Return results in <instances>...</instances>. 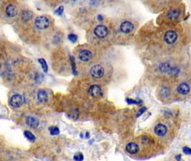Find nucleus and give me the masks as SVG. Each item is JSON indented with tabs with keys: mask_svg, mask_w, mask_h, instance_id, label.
<instances>
[{
	"mask_svg": "<svg viewBox=\"0 0 191 161\" xmlns=\"http://www.w3.org/2000/svg\"><path fill=\"white\" fill-rule=\"evenodd\" d=\"M183 152L186 154V155H190L191 154V150L189 148H188V147H183Z\"/></svg>",
	"mask_w": 191,
	"mask_h": 161,
	"instance_id": "b1692460",
	"label": "nucleus"
},
{
	"mask_svg": "<svg viewBox=\"0 0 191 161\" xmlns=\"http://www.w3.org/2000/svg\"><path fill=\"white\" fill-rule=\"evenodd\" d=\"M180 12L179 9H171L169 10L167 14V18L170 20H176L179 18Z\"/></svg>",
	"mask_w": 191,
	"mask_h": 161,
	"instance_id": "1a4fd4ad",
	"label": "nucleus"
},
{
	"mask_svg": "<svg viewBox=\"0 0 191 161\" xmlns=\"http://www.w3.org/2000/svg\"><path fill=\"white\" fill-rule=\"evenodd\" d=\"M74 159L75 161H83L84 159V156L80 153H78L75 154L74 157Z\"/></svg>",
	"mask_w": 191,
	"mask_h": 161,
	"instance_id": "412c9836",
	"label": "nucleus"
},
{
	"mask_svg": "<svg viewBox=\"0 0 191 161\" xmlns=\"http://www.w3.org/2000/svg\"><path fill=\"white\" fill-rule=\"evenodd\" d=\"M178 92L182 95H187L190 91V87L188 84L183 83L181 84L177 88Z\"/></svg>",
	"mask_w": 191,
	"mask_h": 161,
	"instance_id": "4468645a",
	"label": "nucleus"
},
{
	"mask_svg": "<svg viewBox=\"0 0 191 161\" xmlns=\"http://www.w3.org/2000/svg\"><path fill=\"white\" fill-rule=\"evenodd\" d=\"M72 1H76V0H72Z\"/></svg>",
	"mask_w": 191,
	"mask_h": 161,
	"instance_id": "bb28decb",
	"label": "nucleus"
},
{
	"mask_svg": "<svg viewBox=\"0 0 191 161\" xmlns=\"http://www.w3.org/2000/svg\"><path fill=\"white\" fill-rule=\"evenodd\" d=\"M177 38V34L173 30H168L165 33L164 39L168 44H173L176 42Z\"/></svg>",
	"mask_w": 191,
	"mask_h": 161,
	"instance_id": "20e7f679",
	"label": "nucleus"
},
{
	"mask_svg": "<svg viewBox=\"0 0 191 161\" xmlns=\"http://www.w3.org/2000/svg\"><path fill=\"white\" fill-rule=\"evenodd\" d=\"M24 134L25 137L28 139V140H29L31 142L34 143L36 141V137L31 131L25 130L24 131Z\"/></svg>",
	"mask_w": 191,
	"mask_h": 161,
	"instance_id": "a211bd4d",
	"label": "nucleus"
},
{
	"mask_svg": "<svg viewBox=\"0 0 191 161\" xmlns=\"http://www.w3.org/2000/svg\"><path fill=\"white\" fill-rule=\"evenodd\" d=\"M37 98L39 102L45 103L48 100V94L44 89H39L37 93Z\"/></svg>",
	"mask_w": 191,
	"mask_h": 161,
	"instance_id": "f8f14e48",
	"label": "nucleus"
},
{
	"mask_svg": "<svg viewBox=\"0 0 191 161\" xmlns=\"http://www.w3.org/2000/svg\"><path fill=\"white\" fill-rule=\"evenodd\" d=\"M68 39L72 43H75L78 39V37L75 34H70L68 36Z\"/></svg>",
	"mask_w": 191,
	"mask_h": 161,
	"instance_id": "5701e85b",
	"label": "nucleus"
},
{
	"mask_svg": "<svg viewBox=\"0 0 191 161\" xmlns=\"http://www.w3.org/2000/svg\"><path fill=\"white\" fill-rule=\"evenodd\" d=\"M23 104V98L20 95L16 94L12 96L10 100V104L12 107L18 108Z\"/></svg>",
	"mask_w": 191,
	"mask_h": 161,
	"instance_id": "423d86ee",
	"label": "nucleus"
},
{
	"mask_svg": "<svg viewBox=\"0 0 191 161\" xmlns=\"http://www.w3.org/2000/svg\"><path fill=\"white\" fill-rule=\"evenodd\" d=\"M154 131L155 134L159 136H163L167 132V128L162 124H159L156 125L154 128Z\"/></svg>",
	"mask_w": 191,
	"mask_h": 161,
	"instance_id": "9d476101",
	"label": "nucleus"
},
{
	"mask_svg": "<svg viewBox=\"0 0 191 161\" xmlns=\"http://www.w3.org/2000/svg\"><path fill=\"white\" fill-rule=\"evenodd\" d=\"M159 69L162 72L165 73H173L175 71L176 69H173L171 68L170 65L167 63H161L160 66H159Z\"/></svg>",
	"mask_w": 191,
	"mask_h": 161,
	"instance_id": "dca6fc26",
	"label": "nucleus"
},
{
	"mask_svg": "<svg viewBox=\"0 0 191 161\" xmlns=\"http://www.w3.org/2000/svg\"><path fill=\"white\" fill-rule=\"evenodd\" d=\"M6 15L10 18L15 17L18 14V10L16 6L13 5H9L6 9Z\"/></svg>",
	"mask_w": 191,
	"mask_h": 161,
	"instance_id": "ddd939ff",
	"label": "nucleus"
},
{
	"mask_svg": "<svg viewBox=\"0 0 191 161\" xmlns=\"http://www.w3.org/2000/svg\"><path fill=\"white\" fill-rule=\"evenodd\" d=\"M107 27L103 24L98 25L94 29V34L99 38H104L108 35Z\"/></svg>",
	"mask_w": 191,
	"mask_h": 161,
	"instance_id": "f03ea898",
	"label": "nucleus"
},
{
	"mask_svg": "<svg viewBox=\"0 0 191 161\" xmlns=\"http://www.w3.org/2000/svg\"><path fill=\"white\" fill-rule=\"evenodd\" d=\"M126 151L131 154H135L139 151V148L137 144L134 143H129L125 147Z\"/></svg>",
	"mask_w": 191,
	"mask_h": 161,
	"instance_id": "2eb2a0df",
	"label": "nucleus"
},
{
	"mask_svg": "<svg viewBox=\"0 0 191 161\" xmlns=\"http://www.w3.org/2000/svg\"><path fill=\"white\" fill-rule=\"evenodd\" d=\"M35 24L38 29L40 30H45L49 27V21L45 16H39L35 20Z\"/></svg>",
	"mask_w": 191,
	"mask_h": 161,
	"instance_id": "f257e3e1",
	"label": "nucleus"
},
{
	"mask_svg": "<svg viewBox=\"0 0 191 161\" xmlns=\"http://www.w3.org/2000/svg\"><path fill=\"white\" fill-rule=\"evenodd\" d=\"M33 17L32 13L28 11H25L22 13L21 14V18L23 19V20L24 21H28L30 20V19Z\"/></svg>",
	"mask_w": 191,
	"mask_h": 161,
	"instance_id": "f3484780",
	"label": "nucleus"
},
{
	"mask_svg": "<svg viewBox=\"0 0 191 161\" xmlns=\"http://www.w3.org/2000/svg\"><path fill=\"white\" fill-rule=\"evenodd\" d=\"M127 101L128 103H129V104H137V101L133 100H131V99H127Z\"/></svg>",
	"mask_w": 191,
	"mask_h": 161,
	"instance_id": "a878e982",
	"label": "nucleus"
},
{
	"mask_svg": "<svg viewBox=\"0 0 191 161\" xmlns=\"http://www.w3.org/2000/svg\"><path fill=\"white\" fill-rule=\"evenodd\" d=\"M104 73V69L100 65L96 64L93 66L90 70V74L91 76L96 79L102 78Z\"/></svg>",
	"mask_w": 191,
	"mask_h": 161,
	"instance_id": "7ed1b4c3",
	"label": "nucleus"
},
{
	"mask_svg": "<svg viewBox=\"0 0 191 161\" xmlns=\"http://www.w3.org/2000/svg\"><path fill=\"white\" fill-rule=\"evenodd\" d=\"M100 92H101L100 87L96 85H94L93 86H91L90 87L88 91L89 94L93 97H96L100 95Z\"/></svg>",
	"mask_w": 191,
	"mask_h": 161,
	"instance_id": "9b49d317",
	"label": "nucleus"
},
{
	"mask_svg": "<svg viewBox=\"0 0 191 161\" xmlns=\"http://www.w3.org/2000/svg\"><path fill=\"white\" fill-rule=\"evenodd\" d=\"M38 62L42 66V69L45 73H47L48 72V65L47 64L46 61L43 58H40L38 60Z\"/></svg>",
	"mask_w": 191,
	"mask_h": 161,
	"instance_id": "6ab92c4d",
	"label": "nucleus"
},
{
	"mask_svg": "<svg viewBox=\"0 0 191 161\" xmlns=\"http://www.w3.org/2000/svg\"><path fill=\"white\" fill-rule=\"evenodd\" d=\"M63 10H64V7L63 6H60L54 11V14L58 16H60L62 14Z\"/></svg>",
	"mask_w": 191,
	"mask_h": 161,
	"instance_id": "4be33fe9",
	"label": "nucleus"
},
{
	"mask_svg": "<svg viewBox=\"0 0 191 161\" xmlns=\"http://www.w3.org/2000/svg\"><path fill=\"white\" fill-rule=\"evenodd\" d=\"M120 31L124 34H129L133 31L134 29V25L131 21L125 20L123 21L120 26Z\"/></svg>",
	"mask_w": 191,
	"mask_h": 161,
	"instance_id": "39448f33",
	"label": "nucleus"
},
{
	"mask_svg": "<svg viewBox=\"0 0 191 161\" xmlns=\"http://www.w3.org/2000/svg\"><path fill=\"white\" fill-rule=\"evenodd\" d=\"M25 122L27 125L31 128H36L39 124V120L36 117L29 116L25 119Z\"/></svg>",
	"mask_w": 191,
	"mask_h": 161,
	"instance_id": "0eeeda50",
	"label": "nucleus"
},
{
	"mask_svg": "<svg viewBox=\"0 0 191 161\" xmlns=\"http://www.w3.org/2000/svg\"><path fill=\"white\" fill-rule=\"evenodd\" d=\"M49 130L52 135H57L60 134V130L56 126H51L49 128Z\"/></svg>",
	"mask_w": 191,
	"mask_h": 161,
	"instance_id": "aec40b11",
	"label": "nucleus"
},
{
	"mask_svg": "<svg viewBox=\"0 0 191 161\" xmlns=\"http://www.w3.org/2000/svg\"><path fill=\"white\" fill-rule=\"evenodd\" d=\"M93 58V54L89 50H84L79 54V58L83 62H88Z\"/></svg>",
	"mask_w": 191,
	"mask_h": 161,
	"instance_id": "6e6552de",
	"label": "nucleus"
},
{
	"mask_svg": "<svg viewBox=\"0 0 191 161\" xmlns=\"http://www.w3.org/2000/svg\"><path fill=\"white\" fill-rule=\"evenodd\" d=\"M146 110V108L145 107H143L142 108V109H141L140 110L138 111V114H137V116H140L143 113V112L145 111Z\"/></svg>",
	"mask_w": 191,
	"mask_h": 161,
	"instance_id": "393cba45",
	"label": "nucleus"
}]
</instances>
